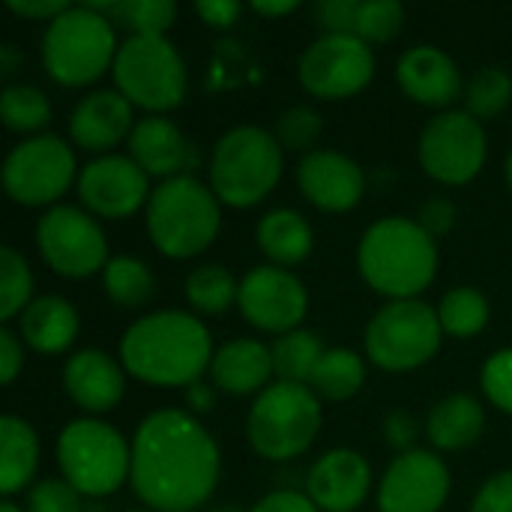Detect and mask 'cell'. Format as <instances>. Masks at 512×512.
<instances>
[{"instance_id":"obj_1","label":"cell","mask_w":512,"mask_h":512,"mask_svg":"<svg viewBox=\"0 0 512 512\" xmlns=\"http://www.w3.org/2000/svg\"><path fill=\"white\" fill-rule=\"evenodd\" d=\"M219 447L210 432L177 408L153 411L132 438L129 483L153 512H192L219 483Z\"/></svg>"},{"instance_id":"obj_2","label":"cell","mask_w":512,"mask_h":512,"mask_svg":"<svg viewBox=\"0 0 512 512\" xmlns=\"http://www.w3.org/2000/svg\"><path fill=\"white\" fill-rule=\"evenodd\" d=\"M120 363L150 387H192L210 372L213 339L192 312H153L123 333Z\"/></svg>"},{"instance_id":"obj_3","label":"cell","mask_w":512,"mask_h":512,"mask_svg":"<svg viewBox=\"0 0 512 512\" xmlns=\"http://www.w3.org/2000/svg\"><path fill=\"white\" fill-rule=\"evenodd\" d=\"M357 264L372 291L390 300H417L438 273V246L420 222L390 216L363 234Z\"/></svg>"},{"instance_id":"obj_4","label":"cell","mask_w":512,"mask_h":512,"mask_svg":"<svg viewBox=\"0 0 512 512\" xmlns=\"http://www.w3.org/2000/svg\"><path fill=\"white\" fill-rule=\"evenodd\" d=\"M222 228L219 198L192 174L162 180L147 201V234L168 258L201 255Z\"/></svg>"},{"instance_id":"obj_5","label":"cell","mask_w":512,"mask_h":512,"mask_svg":"<svg viewBox=\"0 0 512 512\" xmlns=\"http://www.w3.org/2000/svg\"><path fill=\"white\" fill-rule=\"evenodd\" d=\"M114 24L90 6H69L42 36L45 72L63 87H87L114 66Z\"/></svg>"},{"instance_id":"obj_6","label":"cell","mask_w":512,"mask_h":512,"mask_svg":"<svg viewBox=\"0 0 512 512\" xmlns=\"http://www.w3.org/2000/svg\"><path fill=\"white\" fill-rule=\"evenodd\" d=\"M282 177V144L261 126L225 132L213 150L210 189L228 207H255Z\"/></svg>"},{"instance_id":"obj_7","label":"cell","mask_w":512,"mask_h":512,"mask_svg":"<svg viewBox=\"0 0 512 512\" xmlns=\"http://www.w3.org/2000/svg\"><path fill=\"white\" fill-rule=\"evenodd\" d=\"M321 432V405L306 384L279 381L258 393L249 408L246 435L258 456L288 462L303 456Z\"/></svg>"},{"instance_id":"obj_8","label":"cell","mask_w":512,"mask_h":512,"mask_svg":"<svg viewBox=\"0 0 512 512\" xmlns=\"http://www.w3.org/2000/svg\"><path fill=\"white\" fill-rule=\"evenodd\" d=\"M57 465L63 480L90 498L114 495L132 471V447L102 420H72L57 438Z\"/></svg>"},{"instance_id":"obj_9","label":"cell","mask_w":512,"mask_h":512,"mask_svg":"<svg viewBox=\"0 0 512 512\" xmlns=\"http://www.w3.org/2000/svg\"><path fill=\"white\" fill-rule=\"evenodd\" d=\"M111 75L132 105L156 117L186 96V63L165 36H129L114 57Z\"/></svg>"},{"instance_id":"obj_10","label":"cell","mask_w":512,"mask_h":512,"mask_svg":"<svg viewBox=\"0 0 512 512\" xmlns=\"http://www.w3.org/2000/svg\"><path fill=\"white\" fill-rule=\"evenodd\" d=\"M441 339L438 309L423 300H390L366 327V357L378 369L411 372L438 354Z\"/></svg>"},{"instance_id":"obj_11","label":"cell","mask_w":512,"mask_h":512,"mask_svg":"<svg viewBox=\"0 0 512 512\" xmlns=\"http://www.w3.org/2000/svg\"><path fill=\"white\" fill-rule=\"evenodd\" d=\"M489 153L486 129L468 111H441L432 117L420 135V165L444 186L471 183Z\"/></svg>"},{"instance_id":"obj_12","label":"cell","mask_w":512,"mask_h":512,"mask_svg":"<svg viewBox=\"0 0 512 512\" xmlns=\"http://www.w3.org/2000/svg\"><path fill=\"white\" fill-rule=\"evenodd\" d=\"M75 180V153L57 135H36L12 147L3 162V189L24 207L57 201Z\"/></svg>"},{"instance_id":"obj_13","label":"cell","mask_w":512,"mask_h":512,"mask_svg":"<svg viewBox=\"0 0 512 512\" xmlns=\"http://www.w3.org/2000/svg\"><path fill=\"white\" fill-rule=\"evenodd\" d=\"M36 246L45 264L66 279H87L111 261L96 219L72 204L51 207L36 222Z\"/></svg>"},{"instance_id":"obj_14","label":"cell","mask_w":512,"mask_h":512,"mask_svg":"<svg viewBox=\"0 0 512 512\" xmlns=\"http://www.w3.org/2000/svg\"><path fill=\"white\" fill-rule=\"evenodd\" d=\"M375 75V54L357 36L324 33L300 57V84L318 99H348Z\"/></svg>"},{"instance_id":"obj_15","label":"cell","mask_w":512,"mask_h":512,"mask_svg":"<svg viewBox=\"0 0 512 512\" xmlns=\"http://www.w3.org/2000/svg\"><path fill=\"white\" fill-rule=\"evenodd\" d=\"M237 306L255 330L285 336L303 321L309 309V294L291 270L267 264L243 276Z\"/></svg>"},{"instance_id":"obj_16","label":"cell","mask_w":512,"mask_h":512,"mask_svg":"<svg viewBox=\"0 0 512 512\" xmlns=\"http://www.w3.org/2000/svg\"><path fill=\"white\" fill-rule=\"evenodd\" d=\"M78 195L93 216L102 219H129L144 201H150L147 171L132 156L105 153L87 162L78 174Z\"/></svg>"},{"instance_id":"obj_17","label":"cell","mask_w":512,"mask_h":512,"mask_svg":"<svg viewBox=\"0 0 512 512\" xmlns=\"http://www.w3.org/2000/svg\"><path fill=\"white\" fill-rule=\"evenodd\" d=\"M450 495V471L441 456L411 450L393 459L381 486L378 512H438Z\"/></svg>"},{"instance_id":"obj_18","label":"cell","mask_w":512,"mask_h":512,"mask_svg":"<svg viewBox=\"0 0 512 512\" xmlns=\"http://www.w3.org/2000/svg\"><path fill=\"white\" fill-rule=\"evenodd\" d=\"M297 183L309 204L327 213H348L366 192L363 168L336 150H312L297 165Z\"/></svg>"},{"instance_id":"obj_19","label":"cell","mask_w":512,"mask_h":512,"mask_svg":"<svg viewBox=\"0 0 512 512\" xmlns=\"http://www.w3.org/2000/svg\"><path fill=\"white\" fill-rule=\"evenodd\" d=\"M372 489V468L357 450H330L324 453L309 477L306 495L321 512H354L363 507Z\"/></svg>"},{"instance_id":"obj_20","label":"cell","mask_w":512,"mask_h":512,"mask_svg":"<svg viewBox=\"0 0 512 512\" xmlns=\"http://www.w3.org/2000/svg\"><path fill=\"white\" fill-rule=\"evenodd\" d=\"M132 102L120 90H93L69 114V135L81 150L105 153L132 135Z\"/></svg>"},{"instance_id":"obj_21","label":"cell","mask_w":512,"mask_h":512,"mask_svg":"<svg viewBox=\"0 0 512 512\" xmlns=\"http://www.w3.org/2000/svg\"><path fill=\"white\" fill-rule=\"evenodd\" d=\"M63 390L66 396L87 414L111 411L126 393L123 366L105 351L87 348L66 360L63 366Z\"/></svg>"},{"instance_id":"obj_22","label":"cell","mask_w":512,"mask_h":512,"mask_svg":"<svg viewBox=\"0 0 512 512\" xmlns=\"http://www.w3.org/2000/svg\"><path fill=\"white\" fill-rule=\"evenodd\" d=\"M396 78L414 102L429 108H447L462 93V75L456 60L435 45L408 48L399 57Z\"/></svg>"},{"instance_id":"obj_23","label":"cell","mask_w":512,"mask_h":512,"mask_svg":"<svg viewBox=\"0 0 512 512\" xmlns=\"http://www.w3.org/2000/svg\"><path fill=\"white\" fill-rule=\"evenodd\" d=\"M129 153L147 171V177L153 174L162 180L183 177L198 162V153L192 141L180 132V126L156 114L135 123L129 135Z\"/></svg>"},{"instance_id":"obj_24","label":"cell","mask_w":512,"mask_h":512,"mask_svg":"<svg viewBox=\"0 0 512 512\" xmlns=\"http://www.w3.org/2000/svg\"><path fill=\"white\" fill-rule=\"evenodd\" d=\"M270 375H273V354L258 339H234L222 345L210 363V378L216 390L231 396L264 393Z\"/></svg>"},{"instance_id":"obj_25","label":"cell","mask_w":512,"mask_h":512,"mask_svg":"<svg viewBox=\"0 0 512 512\" xmlns=\"http://www.w3.org/2000/svg\"><path fill=\"white\" fill-rule=\"evenodd\" d=\"M18 333L36 354H63L78 339V312L63 297H39L18 315Z\"/></svg>"},{"instance_id":"obj_26","label":"cell","mask_w":512,"mask_h":512,"mask_svg":"<svg viewBox=\"0 0 512 512\" xmlns=\"http://www.w3.org/2000/svg\"><path fill=\"white\" fill-rule=\"evenodd\" d=\"M255 240H258V249L273 261V267L288 270L309 258L315 234H312V225L306 222V216H300L297 210L279 207V210H270L267 216H261L258 228H255Z\"/></svg>"},{"instance_id":"obj_27","label":"cell","mask_w":512,"mask_h":512,"mask_svg":"<svg viewBox=\"0 0 512 512\" xmlns=\"http://www.w3.org/2000/svg\"><path fill=\"white\" fill-rule=\"evenodd\" d=\"M483 426H486V414L480 402L468 393H453L432 408L426 435L432 447L444 453H456V450L471 447L483 435Z\"/></svg>"},{"instance_id":"obj_28","label":"cell","mask_w":512,"mask_h":512,"mask_svg":"<svg viewBox=\"0 0 512 512\" xmlns=\"http://www.w3.org/2000/svg\"><path fill=\"white\" fill-rule=\"evenodd\" d=\"M39 468V438L21 417L0 420V495L9 501L24 492Z\"/></svg>"},{"instance_id":"obj_29","label":"cell","mask_w":512,"mask_h":512,"mask_svg":"<svg viewBox=\"0 0 512 512\" xmlns=\"http://www.w3.org/2000/svg\"><path fill=\"white\" fill-rule=\"evenodd\" d=\"M366 381V363L351 348H327L309 378V390L330 402H348Z\"/></svg>"},{"instance_id":"obj_30","label":"cell","mask_w":512,"mask_h":512,"mask_svg":"<svg viewBox=\"0 0 512 512\" xmlns=\"http://www.w3.org/2000/svg\"><path fill=\"white\" fill-rule=\"evenodd\" d=\"M93 12L105 15L111 24L132 30V36H165L177 21L174 0H111V3H84Z\"/></svg>"},{"instance_id":"obj_31","label":"cell","mask_w":512,"mask_h":512,"mask_svg":"<svg viewBox=\"0 0 512 512\" xmlns=\"http://www.w3.org/2000/svg\"><path fill=\"white\" fill-rule=\"evenodd\" d=\"M186 300L201 315H225L240 300V282L222 264H201L186 276Z\"/></svg>"},{"instance_id":"obj_32","label":"cell","mask_w":512,"mask_h":512,"mask_svg":"<svg viewBox=\"0 0 512 512\" xmlns=\"http://www.w3.org/2000/svg\"><path fill=\"white\" fill-rule=\"evenodd\" d=\"M324 351L327 348L321 345V336L312 330H291L285 336H276V342L270 345L273 372L279 375V381L309 384Z\"/></svg>"},{"instance_id":"obj_33","label":"cell","mask_w":512,"mask_h":512,"mask_svg":"<svg viewBox=\"0 0 512 512\" xmlns=\"http://www.w3.org/2000/svg\"><path fill=\"white\" fill-rule=\"evenodd\" d=\"M102 285H105V294L111 297V303L126 306V309L144 306L156 291V279H153L150 267L135 255L111 258L102 270Z\"/></svg>"},{"instance_id":"obj_34","label":"cell","mask_w":512,"mask_h":512,"mask_svg":"<svg viewBox=\"0 0 512 512\" xmlns=\"http://www.w3.org/2000/svg\"><path fill=\"white\" fill-rule=\"evenodd\" d=\"M438 321L447 336L471 339L489 324V300L477 288H453L438 303Z\"/></svg>"},{"instance_id":"obj_35","label":"cell","mask_w":512,"mask_h":512,"mask_svg":"<svg viewBox=\"0 0 512 512\" xmlns=\"http://www.w3.org/2000/svg\"><path fill=\"white\" fill-rule=\"evenodd\" d=\"M0 120L12 132H42L51 123L48 96L33 84H9L0 93Z\"/></svg>"},{"instance_id":"obj_36","label":"cell","mask_w":512,"mask_h":512,"mask_svg":"<svg viewBox=\"0 0 512 512\" xmlns=\"http://www.w3.org/2000/svg\"><path fill=\"white\" fill-rule=\"evenodd\" d=\"M468 102V114L477 120H489L498 117L512 102V78L510 72H504L501 66H486L480 69L465 93Z\"/></svg>"},{"instance_id":"obj_37","label":"cell","mask_w":512,"mask_h":512,"mask_svg":"<svg viewBox=\"0 0 512 512\" xmlns=\"http://www.w3.org/2000/svg\"><path fill=\"white\" fill-rule=\"evenodd\" d=\"M30 294H33V273L27 261L15 249L3 246L0 249V321H9L18 312H24L30 306Z\"/></svg>"},{"instance_id":"obj_38","label":"cell","mask_w":512,"mask_h":512,"mask_svg":"<svg viewBox=\"0 0 512 512\" xmlns=\"http://www.w3.org/2000/svg\"><path fill=\"white\" fill-rule=\"evenodd\" d=\"M405 24V6L399 0H357L354 36L369 42H390Z\"/></svg>"},{"instance_id":"obj_39","label":"cell","mask_w":512,"mask_h":512,"mask_svg":"<svg viewBox=\"0 0 512 512\" xmlns=\"http://www.w3.org/2000/svg\"><path fill=\"white\" fill-rule=\"evenodd\" d=\"M324 120L315 108L309 105H294L279 114L276 120V141L282 150H309L321 138Z\"/></svg>"},{"instance_id":"obj_40","label":"cell","mask_w":512,"mask_h":512,"mask_svg":"<svg viewBox=\"0 0 512 512\" xmlns=\"http://www.w3.org/2000/svg\"><path fill=\"white\" fill-rule=\"evenodd\" d=\"M483 393L486 399L501 408L504 414H512V348L495 351L483 366Z\"/></svg>"},{"instance_id":"obj_41","label":"cell","mask_w":512,"mask_h":512,"mask_svg":"<svg viewBox=\"0 0 512 512\" xmlns=\"http://www.w3.org/2000/svg\"><path fill=\"white\" fill-rule=\"evenodd\" d=\"M27 512H81V495L66 480H39L27 495Z\"/></svg>"},{"instance_id":"obj_42","label":"cell","mask_w":512,"mask_h":512,"mask_svg":"<svg viewBox=\"0 0 512 512\" xmlns=\"http://www.w3.org/2000/svg\"><path fill=\"white\" fill-rule=\"evenodd\" d=\"M354 15H357V0H321L315 6V21L324 33L354 36Z\"/></svg>"},{"instance_id":"obj_43","label":"cell","mask_w":512,"mask_h":512,"mask_svg":"<svg viewBox=\"0 0 512 512\" xmlns=\"http://www.w3.org/2000/svg\"><path fill=\"white\" fill-rule=\"evenodd\" d=\"M420 228L435 240V237H447L453 228H456V204L450 198H429L423 207H420Z\"/></svg>"},{"instance_id":"obj_44","label":"cell","mask_w":512,"mask_h":512,"mask_svg":"<svg viewBox=\"0 0 512 512\" xmlns=\"http://www.w3.org/2000/svg\"><path fill=\"white\" fill-rule=\"evenodd\" d=\"M471 512H512V471H501L477 492Z\"/></svg>"},{"instance_id":"obj_45","label":"cell","mask_w":512,"mask_h":512,"mask_svg":"<svg viewBox=\"0 0 512 512\" xmlns=\"http://www.w3.org/2000/svg\"><path fill=\"white\" fill-rule=\"evenodd\" d=\"M417 435H420L417 420H414L408 411H393V414H387V420H384V441H387L393 450L411 453Z\"/></svg>"},{"instance_id":"obj_46","label":"cell","mask_w":512,"mask_h":512,"mask_svg":"<svg viewBox=\"0 0 512 512\" xmlns=\"http://www.w3.org/2000/svg\"><path fill=\"white\" fill-rule=\"evenodd\" d=\"M249 512H321L309 495L303 492H291V489H279V492H270L264 495L255 507Z\"/></svg>"},{"instance_id":"obj_47","label":"cell","mask_w":512,"mask_h":512,"mask_svg":"<svg viewBox=\"0 0 512 512\" xmlns=\"http://www.w3.org/2000/svg\"><path fill=\"white\" fill-rule=\"evenodd\" d=\"M195 12L201 15L204 24H210L216 30H228L237 24L243 6L237 0H201V3H195Z\"/></svg>"},{"instance_id":"obj_48","label":"cell","mask_w":512,"mask_h":512,"mask_svg":"<svg viewBox=\"0 0 512 512\" xmlns=\"http://www.w3.org/2000/svg\"><path fill=\"white\" fill-rule=\"evenodd\" d=\"M24 366V351H21V342L12 330H0V381L3 384H12L15 375L21 372Z\"/></svg>"},{"instance_id":"obj_49","label":"cell","mask_w":512,"mask_h":512,"mask_svg":"<svg viewBox=\"0 0 512 512\" xmlns=\"http://www.w3.org/2000/svg\"><path fill=\"white\" fill-rule=\"evenodd\" d=\"M6 6L21 18H36L48 24L69 9V3H60V0H6Z\"/></svg>"},{"instance_id":"obj_50","label":"cell","mask_w":512,"mask_h":512,"mask_svg":"<svg viewBox=\"0 0 512 512\" xmlns=\"http://www.w3.org/2000/svg\"><path fill=\"white\" fill-rule=\"evenodd\" d=\"M186 405H189V414H207L213 408V387L210 384H192L186 387Z\"/></svg>"},{"instance_id":"obj_51","label":"cell","mask_w":512,"mask_h":512,"mask_svg":"<svg viewBox=\"0 0 512 512\" xmlns=\"http://www.w3.org/2000/svg\"><path fill=\"white\" fill-rule=\"evenodd\" d=\"M252 9L264 18H276V15H288L294 9H300V0H279V3H270V0H255Z\"/></svg>"},{"instance_id":"obj_52","label":"cell","mask_w":512,"mask_h":512,"mask_svg":"<svg viewBox=\"0 0 512 512\" xmlns=\"http://www.w3.org/2000/svg\"><path fill=\"white\" fill-rule=\"evenodd\" d=\"M18 63H21V51H18L12 42L0 45V75H3V78H9V75L18 69Z\"/></svg>"},{"instance_id":"obj_53","label":"cell","mask_w":512,"mask_h":512,"mask_svg":"<svg viewBox=\"0 0 512 512\" xmlns=\"http://www.w3.org/2000/svg\"><path fill=\"white\" fill-rule=\"evenodd\" d=\"M0 512H24V510H21L18 504H12V501H3V504H0Z\"/></svg>"},{"instance_id":"obj_54","label":"cell","mask_w":512,"mask_h":512,"mask_svg":"<svg viewBox=\"0 0 512 512\" xmlns=\"http://www.w3.org/2000/svg\"><path fill=\"white\" fill-rule=\"evenodd\" d=\"M507 180H510V189H512V153H510V159H507Z\"/></svg>"},{"instance_id":"obj_55","label":"cell","mask_w":512,"mask_h":512,"mask_svg":"<svg viewBox=\"0 0 512 512\" xmlns=\"http://www.w3.org/2000/svg\"><path fill=\"white\" fill-rule=\"evenodd\" d=\"M129 512H153V510H129Z\"/></svg>"}]
</instances>
